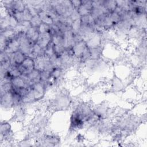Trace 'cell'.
Segmentation results:
<instances>
[{
  "label": "cell",
  "mask_w": 147,
  "mask_h": 147,
  "mask_svg": "<svg viewBox=\"0 0 147 147\" xmlns=\"http://www.w3.org/2000/svg\"><path fill=\"white\" fill-rule=\"evenodd\" d=\"M1 106L5 107H10L14 106V94L11 90L1 95Z\"/></svg>",
  "instance_id": "6da1fadb"
},
{
  "label": "cell",
  "mask_w": 147,
  "mask_h": 147,
  "mask_svg": "<svg viewBox=\"0 0 147 147\" xmlns=\"http://www.w3.org/2000/svg\"><path fill=\"white\" fill-rule=\"evenodd\" d=\"M30 88L33 92L35 100L41 99L44 96L45 87L42 83L38 82L34 83L30 87Z\"/></svg>",
  "instance_id": "7a4b0ae2"
},
{
  "label": "cell",
  "mask_w": 147,
  "mask_h": 147,
  "mask_svg": "<svg viewBox=\"0 0 147 147\" xmlns=\"http://www.w3.org/2000/svg\"><path fill=\"white\" fill-rule=\"evenodd\" d=\"M87 48L86 42L81 40L80 41H78L77 42H75L72 47V51L74 52V55H75L77 57H81L83 52L85 50V49Z\"/></svg>",
  "instance_id": "3957f363"
},
{
  "label": "cell",
  "mask_w": 147,
  "mask_h": 147,
  "mask_svg": "<svg viewBox=\"0 0 147 147\" xmlns=\"http://www.w3.org/2000/svg\"><path fill=\"white\" fill-rule=\"evenodd\" d=\"M100 38L97 34H94L86 42L87 47L88 49L96 48L100 44Z\"/></svg>",
  "instance_id": "277c9868"
},
{
  "label": "cell",
  "mask_w": 147,
  "mask_h": 147,
  "mask_svg": "<svg viewBox=\"0 0 147 147\" xmlns=\"http://www.w3.org/2000/svg\"><path fill=\"white\" fill-rule=\"evenodd\" d=\"M38 15L39 16L42 23L46 24L49 25H52L54 24L53 19L46 11L41 10L38 12Z\"/></svg>",
  "instance_id": "5b68a950"
},
{
  "label": "cell",
  "mask_w": 147,
  "mask_h": 147,
  "mask_svg": "<svg viewBox=\"0 0 147 147\" xmlns=\"http://www.w3.org/2000/svg\"><path fill=\"white\" fill-rule=\"evenodd\" d=\"M11 83L13 88H22L24 87H27L25 82L21 76L12 78Z\"/></svg>",
  "instance_id": "8992f818"
},
{
  "label": "cell",
  "mask_w": 147,
  "mask_h": 147,
  "mask_svg": "<svg viewBox=\"0 0 147 147\" xmlns=\"http://www.w3.org/2000/svg\"><path fill=\"white\" fill-rule=\"evenodd\" d=\"M21 65L26 69L28 74L34 69V59L26 57V59L22 63Z\"/></svg>",
  "instance_id": "52a82bcc"
},
{
  "label": "cell",
  "mask_w": 147,
  "mask_h": 147,
  "mask_svg": "<svg viewBox=\"0 0 147 147\" xmlns=\"http://www.w3.org/2000/svg\"><path fill=\"white\" fill-rule=\"evenodd\" d=\"M40 71L38 70L34 69L31 72H30L27 76L28 78L31 80V82L34 84L36 83H38L41 82V78H40Z\"/></svg>",
  "instance_id": "ba28073f"
},
{
  "label": "cell",
  "mask_w": 147,
  "mask_h": 147,
  "mask_svg": "<svg viewBox=\"0 0 147 147\" xmlns=\"http://www.w3.org/2000/svg\"><path fill=\"white\" fill-rule=\"evenodd\" d=\"M13 9L14 10L22 12L26 8V4L24 1H13Z\"/></svg>",
  "instance_id": "9c48e42d"
},
{
  "label": "cell",
  "mask_w": 147,
  "mask_h": 147,
  "mask_svg": "<svg viewBox=\"0 0 147 147\" xmlns=\"http://www.w3.org/2000/svg\"><path fill=\"white\" fill-rule=\"evenodd\" d=\"M103 6L110 12H113L117 7L116 1H104Z\"/></svg>",
  "instance_id": "30bf717a"
},
{
  "label": "cell",
  "mask_w": 147,
  "mask_h": 147,
  "mask_svg": "<svg viewBox=\"0 0 147 147\" xmlns=\"http://www.w3.org/2000/svg\"><path fill=\"white\" fill-rule=\"evenodd\" d=\"M10 126L7 123H1V139L2 137H5V136L9 134L10 133Z\"/></svg>",
  "instance_id": "8fae6325"
},
{
  "label": "cell",
  "mask_w": 147,
  "mask_h": 147,
  "mask_svg": "<svg viewBox=\"0 0 147 147\" xmlns=\"http://www.w3.org/2000/svg\"><path fill=\"white\" fill-rule=\"evenodd\" d=\"M81 26L82 24L80 18L74 21L71 26V30L73 32V33H78L81 28Z\"/></svg>",
  "instance_id": "7c38bea8"
},
{
  "label": "cell",
  "mask_w": 147,
  "mask_h": 147,
  "mask_svg": "<svg viewBox=\"0 0 147 147\" xmlns=\"http://www.w3.org/2000/svg\"><path fill=\"white\" fill-rule=\"evenodd\" d=\"M30 23L32 27L38 28V27L40 26V25L42 23V21H41L39 16L37 14L32 17L31 21H30Z\"/></svg>",
  "instance_id": "4fadbf2b"
},
{
  "label": "cell",
  "mask_w": 147,
  "mask_h": 147,
  "mask_svg": "<svg viewBox=\"0 0 147 147\" xmlns=\"http://www.w3.org/2000/svg\"><path fill=\"white\" fill-rule=\"evenodd\" d=\"M50 29H51V25H47L42 22L38 27V31L40 34H44L47 32H49Z\"/></svg>",
  "instance_id": "5bb4252c"
},
{
  "label": "cell",
  "mask_w": 147,
  "mask_h": 147,
  "mask_svg": "<svg viewBox=\"0 0 147 147\" xmlns=\"http://www.w3.org/2000/svg\"><path fill=\"white\" fill-rule=\"evenodd\" d=\"M109 17H110L111 20L112 21V22H113L114 24H118L119 21H121V18L120 16H119L118 14L115 13L114 11L110 13L109 14Z\"/></svg>",
  "instance_id": "9a60e30c"
},
{
  "label": "cell",
  "mask_w": 147,
  "mask_h": 147,
  "mask_svg": "<svg viewBox=\"0 0 147 147\" xmlns=\"http://www.w3.org/2000/svg\"><path fill=\"white\" fill-rule=\"evenodd\" d=\"M77 11L80 17L88 16L91 12V11L87 10L83 5H81V6L77 9Z\"/></svg>",
  "instance_id": "2e32d148"
},
{
  "label": "cell",
  "mask_w": 147,
  "mask_h": 147,
  "mask_svg": "<svg viewBox=\"0 0 147 147\" xmlns=\"http://www.w3.org/2000/svg\"><path fill=\"white\" fill-rule=\"evenodd\" d=\"M51 77V72H50L44 71L40 72L41 81L42 82H48Z\"/></svg>",
  "instance_id": "e0dca14e"
},
{
  "label": "cell",
  "mask_w": 147,
  "mask_h": 147,
  "mask_svg": "<svg viewBox=\"0 0 147 147\" xmlns=\"http://www.w3.org/2000/svg\"><path fill=\"white\" fill-rule=\"evenodd\" d=\"M9 26L11 28L14 29L18 25V22L17 20L14 18V17L12 15H9Z\"/></svg>",
  "instance_id": "ac0fdd59"
},
{
  "label": "cell",
  "mask_w": 147,
  "mask_h": 147,
  "mask_svg": "<svg viewBox=\"0 0 147 147\" xmlns=\"http://www.w3.org/2000/svg\"><path fill=\"white\" fill-rule=\"evenodd\" d=\"M23 17H24V21H29L30 22L33 17L32 14L29 11V9L26 7L25 9L23 11Z\"/></svg>",
  "instance_id": "d6986e66"
},
{
  "label": "cell",
  "mask_w": 147,
  "mask_h": 147,
  "mask_svg": "<svg viewBox=\"0 0 147 147\" xmlns=\"http://www.w3.org/2000/svg\"><path fill=\"white\" fill-rule=\"evenodd\" d=\"M12 16L14 17V18L17 20L18 22H21L24 21V17H23V11H18L14 10L12 14Z\"/></svg>",
  "instance_id": "ffe728a7"
},
{
  "label": "cell",
  "mask_w": 147,
  "mask_h": 147,
  "mask_svg": "<svg viewBox=\"0 0 147 147\" xmlns=\"http://www.w3.org/2000/svg\"><path fill=\"white\" fill-rule=\"evenodd\" d=\"M83 5L87 10L91 11L92 9V2L91 1H81Z\"/></svg>",
  "instance_id": "44dd1931"
},
{
  "label": "cell",
  "mask_w": 147,
  "mask_h": 147,
  "mask_svg": "<svg viewBox=\"0 0 147 147\" xmlns=\"http://www.w3.org/2000/svg\"><path fill=\"white\" fill-rule=\"evenodd\" d=\"M61 74L60 68H54L53 70L51 72V76L55 79H57L60 77Z\"/></svg>",
  "instance_id": "7402d4cb"
},
{
  "label": "cell",
  "mask_w": 147,
  "mask_h": 147,
  "mask_svg": "<svg viewBox=\"0 0 147 147\" xmlns=\"http://www.w3.org/2000/svg\"><path fill=\"white\" fill-rule=\"evenodd\" d=\"M69 17L72 19V20L74 21H75L76 20H78V19H80L81 18L80 16L79 15V14L78 13L77 10L76 9H74L73 10V11L72 12V13L71 14Z\"/></svg>",
  "instance_id": "603a6c76"
},
{
  "label": "cell",
  "mask_w": 147,
  "mask_h": 147,
  "mask_svg": "<svg viewBox=\"0 0 147 147\" xmlns=\"http://www.w3.org/2000/svg\"><path fill=\"white\" fill-rule=\"evenodd\" d=\"M71 3L72 5V6L74 9L77 10L82 5V1H78V0H74L71 1Z\"/></svg>",
  "instance_id": "cb8c5ba5"
}]
</instances>
